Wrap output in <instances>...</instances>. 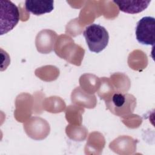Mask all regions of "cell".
Wrapping results in <instances>:
<instances>
[{"label": "cell", "instance_id": "1", "mask_svg": "<svg viewBox=\"0 0 155 155\" xmlns=\"http://www.w3.org/2000/svg\"><path fill=\"white\" fill-rule=\"evenodd\" d=\"M105 104L114 115L126 117L133 113L136 106V99L129 93H115L105 101Z\"/></svg>", "mask_w": 155, "mask_h": 155}, {"label": "cell", "instance_id": "2", "mask_svg": "<svg viewBox=\"0 0 155 155\" xmlns=\"http://www.w3.org/2000/svg\"><path fill=\"white\" fill-rule=\"evenodd\" d=\"M89 50L94 53H100L108 45L109 35L106 28L99 24H92L87 26L84 31Z\"/></svg>", "mask_w": 155, "mask_h": 155}, {"label": "cell", "instance_id": "3", "mask_svg": "<svg viewBox=\"0 0 155 155\" xmlns=\"http://www.w3.org/2000/svg\"><path fill=\"white\" fill-rule=\"evenodd\" d=\"M1 35L11 31L19 21L18 7L10 1L1 0Z\"/></svg>", "mask_w": 155, "mask_h": 155}, {"label": "cell", "instance_id": "4", "mask_svg": "<svg viewBox=\"0 0 155 155\" xmlns=\"http://www.w3.org/2000/svg\"><path fill=\"white\" fill-rule=\"evenodd\" d=\"M136 38L142 45H152L155 43V19L152 16L142 18L137 23Z\"/></svg>", "mask_w": 155, "mask_h": 155}, {"label": "cell", "instance_id": "5", "mask_svg": "<svg viewBox=\"0 0 155 155\" xmlns=\"http://www.w3.org/2000/svg\"><path fill=\"white\" fill-rule=\"evenodd\" d=\"M26 10L35 15H42L47 13H50L54 8V1L26 0L25 1Z\"/></svg>", "mask_w": 155, "mask_h": 155}, {"label": "cell", "instance_id": "6", "mask_svg": "<svg viewBox=\"0 0 155 155\" xmlns=\"http://www.w3.org/2000/svg\"><path fill=\"white\" fill-rule=\"evenodd\" d=\"M120 11L130 14L143 12L149 5L151 1H113Z\"/></svg>", "mask_w": 155, "mask_h": 155}]
</instances>
